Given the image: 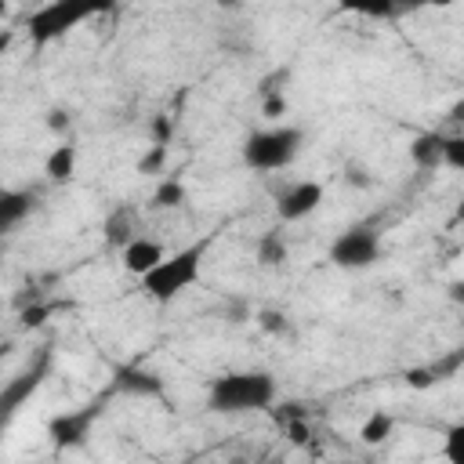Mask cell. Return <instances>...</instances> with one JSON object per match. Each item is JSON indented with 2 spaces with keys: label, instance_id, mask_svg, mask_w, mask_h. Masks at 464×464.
Listing matches in <instances>:
<instances>
[{
  "label": "cell",
  "instance_id": "1",
  "mask_svg": "<svg viewBox=\"0 0 464 464\" xmlns=\"http://www.w3.org/2000/svg\"><path fill=\"white\" fill-rule=\"evenodd\" d=\"M276 395H279V384L265 370H232V373L207 381V410L225 413V417L268 410Z\"/></svg>",
  "mask_w": 464,
  "mask_h": 464
},
{
  "label": "cell",
  "instance_id": "2",
  "mask_svg": "<svg viewBox=\"0 0 464 464\" xmlns=\"http://www.w3.org/2000/svg\"><path fill=\"white\" fill-rule=\"evenodd\" d=\"M203 254H207V243H192V246H181V250L167 254L152 272L141 276V294L152 297L156 304H170L174 297H181L188 286L199 283Z\"/></svg>",
  "mask_w": 464,
  "mask_h": 464
},
{
  "label": "cell",
  "instance_id": "3",
  "mask_svg": "<svg viewBox=\"0 0 464 464\" xmlns=\"http://www.w3.org/2000/svg\"><path fill=\"white\" fill-rule=\"evenodd\" d=\"M301 149H304V130L301 127H265V130L246 134L243 163L257 174H268V170L290 167L301 156Z\"/></svg>",
  "mask_w": 464,
  "mask_h": 464
},
{
  "label": "cell",
  "instance_id": "4",
  "mask_svg": "<svg viewBox=\"0 0 464 464\" xmlns=\"http://www.w3.org/2000/svg\"><path fill=\"white\" fill-rule=\"evenodd\" d=\"M98 11H105V4H91V0H51V4H44V7H36V11L29 14L25 29H29L33 47L44 51L47 44L69 36L80 22L94 18Z\"/></svg>",
  "mask_w": 464,
  "mask_h": 464
},
{
  "label": "cell",
  "instance_id": "5",
  "mask_svg": "<svg viewBox=\"0 0 464 464\" xmlns=\"http://www.w3.org/2000/svg\"><path fill=\"white\" fill-rule=\"evenodd\" d=\"M384 254V243H381V232L366 228V225H355V228H344L334 243H330V261L344 272H359V268H370L377 265Z\"/></svg>",
  "mask_w": 464,
  "mask_h": 464
},
{
  "label": "cell",
  "instance_id": "6",
  "mask_svg": "<svg viewBox=\"0 0 464 464\" xmlns=\"http://www.w3.org/2000/svg\"><path fill=\"white\" fill-rule=\"evenodd\" d=\"M323 196H326L323 181H312V178L294 181L290 188H283V192H279V199H276V214H279V221H283V225L304 221L308 214H315V210H319Z\"/></svg>",
  "mask_w": 464,
  "mask_h": 464
},
{
  "label": "cell",
  "instance_id": "7",
  "mask_svg": "<svg viewBox=\"0 0 464 464\" xmlns=\"http://www.w3.org/2000/svg\"><path fill=\"white\" fill-rule=\"evenodd\" d=\"M167 257V250L156 243V239H149V236H134L127 246H123V268L130 272V276H145V272H152L160 261Z\"/></svg>",
  "mask_w": 464,
  "mask_h": 464
},
{
  "label": "cell",
  "instance_id": "8",
  "mask_svg": "<svg viewBox=\"0 0 464 464\" xmlns=\"http://www.w3.org/2000/svg\"><path fill=\"white\" fill-rule=\"evenodd\" d=\"M87 428H91V413H87V410H76V413H58V417L47 424L51 442H54V446H62V450H65V446L83 442Z\"/></svg>",
  "mask_w": 464,
  "mask_h": 464
},
{
  "label": "cell",
  "instance_id": "9",
  "mask_svg": "<svg viewBox=\"0 0 464 464\" xmlns=\"http://www.w3.org/2000/svg\"><path fill=\"white\" fill-rule=\"evenodd\" d=\"M33 214V192L25 188H0V236L18 228Z\"/></svg>",
  "mask_w": 464,
  "mask_h": 464
},
{
  "label": "cell",
  "instance_id": "10",
  "mask_svg": "<svg viewBox=\"0 0 464 464\" xmlns=\"http://www.w3.org/2000/svg\"><path fill=\"white\" fill-rule=\"evenodd\" d=\"M442 141H446L442 130H420V134L410 141V160H413L420 170H439V167H442Z\"/></svg>",
  "mask_w": 464,
  "mask_h": 464
},
{
  "label": "cell",
  "instance_id": "11",
  "mask_svg": "<svg viewBox=\"0 0 464 464\" xmlns=\"http://www.w3.org/2000/svg\"><path fill=\"white\" fill-rule=\"evenodd\" d=\"M116 388L120 392H130V395H160L163 392V381L141 366H120L116 370Z\"/></svg>",
  "mask_w": 464,
  "mask_h": 464
},
{
  "label": "cell",
  "instance_id": "12",
  "mask_svg": "<svg viewBox=\"0 0 464 464\" xmlns=\"http://www.w3.org/2000/svg\"><path fill=\"white\" fill-rule=\"evenodd\" d=\"M44 174H47L51 181H72V174H76V149H72L69 141L54 145L51 156L44 160Z\"/></svg>",
  "mask_w": 464,
  "mask_h": 464
},
{
  "label": "cell",
  "instance_id": "13",
  "mask_svg": "<svg viewBox=\"0 0 464 464\" xmlns=\"http://www.w3.org/2000/svg\"><path fill=\"white\" fill-rule=\"evenodd\" d=\"M392 431H395V417L384 413V410H373V413L362 420V428H359V442H362V446H381V442L392 439Z\"/></svg>",
  "mask_w": 464,
  "mask_h": 464
},
{
  "label": "cell",
  "instance_id": "14",
  "mask_svg": "<svg viewBox=\"0 0 464 464\" xmlns=\"http://www.w3.org/2000/svg\"><path fill=\"white\" fill-rule=\"evenodd\" d=\"M181 203H185V185H181V178H174V174L160 178V185H156V192H152V207H156V210H174V207H181Z\"/></svg>",
  "mask_w": 464,
  "mask_h": 464
},
{
  "label": "cell",
  "instance_id": "15",
  "mask_svg": "<svg viewBox=\"0 0 464 464\" xmlns=\"http://www.w3.org/2000/svg\"><path fill=\"white\" fill-rule=\"evenodd\" d=\"M102 232H105V243H109V246H120V250H123V246H127V243L134 239L130 210H116V214H109V218H105V228H102Z\"/></svg>",
  "mask_w": 464,
  "mask_h": 464
},
{
  "label": "cell",
  "instance_id": "16",
  "mask_svg": "<svg viewBox=\"0 0 464 464\" xmlns=\"http://www.w3.org/2000/svg\"><path fill=\"white\" fill-rule=\"evenodd\" d=\"M283 257H286L283 236H279V232H265L261 243H257V261H261V265H279Z\"/></svg>",
  "mask_w": 464,
  "mask_h": 464
},
{
  "label": "cell",
  "instance_id": "17",
  "mask_svg": "<svg viewBox=\"0 0 464 464\" xmlns=\"http://www.w3.org/2000/svg\"><path fill=\"white\" fill-rule=\"evenodd\" d=\"M442 167L464 170V138L460 134H446V141H442Z\"/></svg>",
  "mask_w": 464,
  "mask_h": 464
},
{
  "label": "cell",
  "instance_id": "18",
  "mask_svg": "<svg viewBox=\"0 0 464 464\" xmlns=\"http://www.w3.org/2000/svg\"><path fill=\"white\" fill-rule=\"evenodd\" d=\"M257 326H261L265 334H276V337L290 334V319H286L283 312H276V308H261V312H257Z\"/></svg>",
  "mask_w": 464,
  "mask_h": 464
},
{
  "label": "cell",
  "instance_id": "19",
  "mask_svg": "<svg viewBox=\"0 0 464 464\" xmlns=\"http://www.w3.org/2000/svg\"><path fill=\"white\" fill-rule=\"evenodd\" d=\"M460 446H464V428L453 424V428L446 431V450H442L450 464H464V450H460Z\"/></svg>",
  "mask_w": 464,
  "mask_h": 464
},
{
  "label": "cell",
  "instance_id": "20",
  "mask_svg": "<svg viewBox=\"0 0 464 464\" xmlns=\"http://www.w3.org/2000/svg\"><path fill=\"white\" fill-rule=\"evenodd\" d=\"M163 163H167V149H163V145H152V149L138 160V170H141V174H160Z\"/></svg>",
  "mask_w": 464,
  "mask_h": 464
},
{
  "label": "cell",
  "instance_id": "21",
  "mask_svg": "<svg viewBox=\"0 0 464 464\" xmlns=\"http://www.w3.org/2000/svg\"><path fill=\"white\" fill-rule=\"evenodd\" d=\"M170 138H174V120L160 112V116L152 120V145H163V149H167V145H170Z\"/></svg>",
  "mask_w": 464,
  "mask_h": 464
},
{
  "label": "cell",
  "instance_id": "22",
  "mask_svg": "<svg viewBox=\"0 0 464 464\" xmlns=\"http://www.w3.org/2000/svg\"><path fill=\"white\" fill-rule=\"evenodd\" d=\"M47 315H51V304H33V308H22V326L25 330H36V326H44L47 323Z\"/></svg>",
  "mask_w": 464,
  "mask_h": 464
},
{
  "label": "cell",
  "instance_id": "23",
  "mask_svg": "<svg viewBox=\"0 0 464 464\" xmlns=\"http://www.w3.org/2000/svg\"><path fill=\"white\" fill-rule=\"evenodd\" d=\"M286 112V98L279 94V91H268L265 94V102H261V116H268V120H279Z\"/></svg>",
  "mask_w": 464,
  "mask_h": 464
},
{
  "label": "cell",
  "instance_id": "24",
  "mask_svg": "<svg viewBox=\"0 0 464 464\" xmlns=\"http://www.w3.org/2000/svg\"><path fill=\"white\" fill-rule=\"evenodd\" d=\"M344 181L355 185V188H370L373 185V178H370V170L362 163H344Z\"/></svg>",
  "mask_w": 464,
  "mask_h": 464
},
{
  "label": "cell",
  "instance_id": "25",
  "mask_svg": "<svg viewBox=\"0 0 464 464\" xmlns=\"http://www.w3.org/2000/svg\"><path fill=\"white\" fill-rule=\"evenodd\" d=\"M44 123H47V130H51V134H69V127H72V120H69V112H65V109H51Z\"/></svg>",
  "mask_w": 464,
  "mask_h": 464
},
{
  "label": "cell",
  "instance_id": "26",
  "mask_svg": "<svg viewBox=\"0 0 464 464\" xmlns=\"http://www.w3.org/2000/svg\"><path fill=\"white\" fill-rule=\"evenodd\" d=\"M406 384H410V388H431V384H435V370H431V366L406 370Z\"/></svg>",
  "mask_w": 464,
  "mask_h": 464
},
{
  "label": "cell",
  "instance_id": "27",
  "mask_svg": "<svg viewBox=\"0 0 464 464\" xmlns=\"http://www.w3.org/2000/svg\"><path fill=\"white\" fill-rule=\"evenodd\" d=\"M11 40H14V33H11V29H4V33H0V54L7 51V44H11Z\"/></svg>",
  "mask_w": 464,
  "mask_h": 464
},
{
  "label": "cell",
  "instance_id": "28",
  "mask_svg": "<svg viewBox=\"0 0 464 464\" xmlns=\"http://www.w3.org/2000/svg\"><path fill=\"white\" fill-rule=\"evenodd\" d=\"M4 11H7V7H4V4H0V18H4Z\"/></svg>",
  "mask_w": 464,
  "mask_h": 464
}]
</instances>
